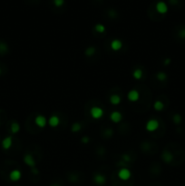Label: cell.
Instances as JSON below:
<instances>
[{"label":"cell","mask_w":185,"mask_h":186,"mask_svg":"<svg viewBox=\"0 0 185 186\" xmlns=\"http://www.w3.org/2000/svg\"><path fill=\"white\" fill-rule=\"evenodd\" d=\"M90 114L94 119H100L103 116L104 112L102 108L98 107V106H94L92 107L90 110Z\"/></svg>","instance_id":"1"},{"label":"cell","mask_w":185,"mask_h":186,"mask_svg":"<svg viewBox=\"0 0 185 186\" xmlns=\"http://www.w3.org/2000/svg\"><path fill=\"white\" fill-rule=\"evenodd\" d=\"M145 128L148 132H155L159 128V122L156 119H150L146 123Z\"/></svg>","instance_id":"2"},{"label":"cell","mask_w":185,"mask_h":186,"mask_svg":"<svg viewBox=\"0 0 185 186\" xmlns=\"http://www.w3.org/2000/svg\"><path fill=\"white\" fill-rule=\"evenodd\" d=\"M131 176H132V172L127 168H122L118 172V177L119 179L122 180V181H127V180L131 178Z\"/></svg>","instance_id":"3"},{"label":"cell","mask_w":185,"mask_h":186,"mask_svg":"<svg viewBox=\"0 0 185 186\" xmlns=\"http://www.w3.org/2000/svg\"><path fill=\"white\" fill-rule=\"evenodd\" d=\"M127 97H128V100L133 102V103L137 102L139 100V98H140V93L137 90L133 89V90H131L130 92L128 93Z\"/></svg>","instance_id":"4"},{"label":"cell","mask_w":185,"mask_h":186,"mask_svg":"<svg viewBox=\"0 0 185 186\" xmlns=\"http://www.w3.org/2000/svg\"><path fill=\"white\" fill-rule=\"evenodd\" d=\"M35 125H37L38 127L44 128V127L46 125V123H47L48 122H47V120H46V116L39 114V115H37V116L35 117Z\"/></svg>","instance_id":"5"},{"label":"cell","mask_w":185,"mask_h":186,"mask_svg":"<svg viewBox=\"0 0 185 186\" xmlns=\"http://www.w3.org/2000/svg\"><path fill=\"white\" fill-rule=\"evenodd\" d=\"M24 162L27 165L31 167V168H35V161L30 153H27L26 155L24 156Z\"/></svg>","instance_id":"6"},{"label":"cell","mask_w":185,"mask_h":186,"mask_svg":"<svg viewBox=\"0 0 185 186\" xmlns=\"http://www.w3.org/2000/svg\"><path fill=\"white\" fill-rule=\"evenodd\" d=\"M22 173L19 170H13L10 173H9V179L11 180L12 182H17L21 179Z\"/></svg>","instance_id":"7"},{"label":"cell","mask_w":185,"mask_h":186,"mask_svg":"<svg viewBox=\"0 0 185 186\" xmlns=\"http://www.w3.org/2000/svg\"><path fill=\"white\" fill-rule=\"evenodd\" d=\"M94 182L97 184V185H103L104 183H106V178L103 174H101V173H97V174L95 175L94 177Z\"/></svg>","instance_id":"8"},{"label":"cell","mask_w":185,"mask_h":186,"mask_svg":"<svg viewBox=\"0 0 185 186\" xmlns=\"http://www.w3.org/2000/svg\"><path fill=\"white\" fill-rule=\"evenodd\" d=\"M110 119L112 120L114 123H120L121 121H122V114L120 113V112H118V111H114V112H113L112 114H111V115H110Z\"/></svg>","instance_id":"9"},{"label":"cell","mask_w":185,"mask_h":186,"mask_svg":"<svg viewBox=\"0 0 185 186\" xmlns=\"http://www.w3.org/2000/svg\"><path fill=\"white\" fill-rule=\"evenodd\" d=\"M156 10L160 14H166L168 11V7L164 2H158L156 4Z\"/></svg>","instance_id":"10"},{"label":"cell","mask_w":185,"mask_h":186,"mask_svg":"<svg viewBox=\"0 0 185 186\" xmlns=\"http://www.w3.org/2000/svg\"><path fill=\"white\" fill-rule=\"evenodd\" d=\"M122 47V43L119 39H114L111 42V48L113 49L114 51H119L121 50Z\"/></svg>","instance_id":"11"},{"label":"cell","mask_w":185,"mask_h":186,"mask_svg":"<svg viewBox=\"0 0 185 186\" xmlns=\"http://www.w3.org/2000/svg\"><path fill=\"white\" fill-rule=\"evenodd\" d=\"M48 123L51 127H56L60 125V118L57 115H52L48 120Z\"/></svg>","instance_id":"12"},{"label":"cell","mask_w":185,"mask_h":186,"mask_svg":"<svg viewBox=\"0 0 185 186\" xmlns=\"http://www.w3.org/2000/svg\"><path fill=\"white\" fill-rule=\"evenodd\" d=\"M12 144H13V139H12L11 136H7L2 141V147L5 150H8L12 146Z\"/></svg>","instance_id":"13"},{"label":"cell","mask_w":185,"mask_h":186,"mask_svg":"<svg viewBox=\"0 0 185 186\" xmlns=\"http://www.w3.org/2000/svg\"><path fill=\"white\" fill-rule=\"evenodd\" d=\"M162 158L166 164H170V163H171V161L173 160V155H172V153L171 152L164 151L162 154Z\"/></svg>","instance_id":"14"},{"label":"cell","mask_w":185,"mask_h":186,"mask_svg":"<svg viewBox=\"0 0 185 186\" xmlns=\"http://www.w3.org/2000/svg\"><path fill=\"white\" fill-rule=\"evenodd\" d=\"M110 103L114 104V105H117L121 103V97L118 95H112L110 96Z\"/></svg>","instance_id":"15"},{"label":"cell","mask_w":185,"mask_h":186,"mask_svg":"<svg viewBox=\"0 0 185 186\" xmlns=\"http://www.w3.org/2000/svg\"><path fill=\"white\" fill-rule=\"evenodd\" d=\"M133 76L134 79H136V80H140L141 77H143V71H141V69H139V68H137V69H135L133 73Z\"/></svg>","instance_id":"16"},{"label":"cell","mask_w":185,"mask_h":186,"mask_svg":"<svg viewBox=\"0 0 185 186\" xmlns=\"http://www.w3.org/2000/svg\"><path fill=\"white\" fill-rule=\"evenodd\" d=\"M8 46L7 45L5 44V43H3L1 42L0 43V55H5V54H7L8 52Z\"/></svg>","instance_id":"17"},{"label":"cell","mask_w":185,"mask_h":186,"mask_svg":"<svg viewBox=\"0 0 185 186\" xmlns=\"http://www.w3.org/2000/svg\"><path fill=\"white\" fill-rule=\"evenodd\" d=\"M19 131H20V125H18V123H16V122L12 123V125H11V132L13 133V134H17Z\"/></svg>","instance_id":"18"},{"label":"cell","mask_w":185,"mask_h":186,"mask_svg":"<svg viewBox=\"0 0 185 186\" xmlns=\"http://www.w3.org/2000/svg\"><path fill=\"white\" fill-rule=\"evenodd\" d=\"M153 108L155 109L156 111H163V108H164V104L161 101H156L155 103L153 104Z\"/></svg>","instance_id":"19"},{"label":"cell","mask_w":185,"mask_h":186,"mask_svg":"<svg viewBox=\"0 0 185 186\" xmlns=\"http://www.w3.org/2000/svg\"><path fill=\"white\" fill-rule=\"evenodd\" d=\"M95 52H96L95 47L90 46V47H88V48L84 51V54H85V55H87V57H92V55H94L95 54Z\"/></svg>","instance_id":"20"},{"label":"cell","mask_w":185,"mask_h":186,"mask_svg":"<svg viewBox=\"0 0 185 186\" xmlns=\"http://www.w3.org/2000/svg\"><path fill=\"white\" fill-rule=\"evenodd\" d=\"M156 77H157V79L159 80V81L163 82V81H165L166 79H167V74H166L164 72H159L156 74Z\"/></svg>","instance_id":"21"},{"label":"cell","mask_w":185,"mask_h":186,"mask_svg":"<svg viewBox=\"0 0 185 186\" xmlns=\"http://www.w3.org/2000/svg\"><path fill=\"white\" fill-rule=\"evenodd\" d=\"M81 129H82V125H81V123H75L72 125V132L73 133H77Z\"/></svg>","instance_id":"22"},{"label":"cell","mask_w":185,"mask_h":186,"mask_svg":"<svg viewBox=\"0 0 185 186\" xmlns=\"http://www.w3.org/2000/svg\"><path fill=\"white\" fill-rule=\"evenodd\" d=\"M172 120H173L174 123L175 125H181V123H182V115L181 114H175L173 115V117H172Z\"/></svg>","instance_id":"23"},{"label":"cell","mask_w":185,"mask_h":186,"mask_svg":"<svg viewBox=\"0 0 185 186\" xmlns=\"http://www.w3.org/2000/svg\"><path fill=\"white\" fill-rule=\"evenodd\" d=\"M95 29L96 32L100 33V34L103 33L104 31H105V27H104V26H103V25H102V24H97L95 26Z\"/></svg>","instance_id":"24"},{"label":"cell","mask_w":185,"mask_h":186,"mask_svg":"<svg viewBox=\"0 0 185 186\" xmlns=\"http://www.w3.org/2000/svg\"><path fill=\"white\" fill-rule=\"evenodd\" d=\"M64 3H65V0H54V5L57 7H62L64 5Z\"/></svg>","instance_id":"25"},{"label":"cell","mask_w":185,"mask_h":186,"mask_svg":"<svg viewBox=\"0 0 185 186\" xmlns=\"http://www.w3.org/2000/svg\"><path fill=\"white\" fill-rule=\"evenodd\" d=\"M179 37L182 39H185V28H182L179 32Z\"/></svg>","instance_id":"26"},{"label":"cell","mask_w":185,"mask_h":186,"mask_svg":"<svg viewBox=\"0 0 185 186\" xmlns=\"http://www.w3.org/2000/svg\"><path fill=\"white\" fill-rule=\"evenodd\" d=\"M89 141H90V139H89L88 136H84V137L82 138V142H84V144H88Z\"/></svg>","instance_id":"27"},{"label":"cell","mask_w":185,"mask_h":186,"mask_svg":"<svg viewBox=\"0 0 185 186\" xmlns=\"http://www.w3.org/2000/svg\"><path fill=\"white\" fill-rule=\"evenodd\" d=\"M122 158H123V161H125V162H129V161H130V156L126 155V154L122 155Z\"/></svg>","instance_id":"28"},{"label":"cell","mask_w":185,"mask_h":186,"mask_svg":"<svg viewBox=\"0 0 185 186\" xmlns=\"http://www.w3.org/2000/svg\"><path fill=\"white\" fill-rule=\"evenodd\" d=\"M171 64V59L170 58H166L164 60V65H169Z\"/></svg>","instance_id":"29"},{"label":"cell","mask_w":185,"mask_h":186,"mask_svg":"<svg viewBox=\"0 0 185 186\" xmlns=\"http://www.w3.org/2000/svg\"><path fill=\"white\" fill-rule=\"evenodd\" d=\"M32 172H34L35 174H37V173H38L39 172H38V170L35 167V168H32Z\"/></svg>","instance_id":"30"},{"label":"cell","mask_w":185,"mask_h":186,"mask_svg":"<svg viewBox=\"0 0 185 186\" xmlns=\"http://www.w3.org/2000/svg\"><path fill=\"white\" fill-rule=\"evenodd\" d=\"M177 2H178V0H170V3L171 5H175V4H177Z\"/></svg>","instance_id":"31"},{"label":"cell","mask_w":185,"mask_h":186,"mask_svg":"<svg viewBox=\"0 0 185 186\" xmlns=\"http://www.w3.org/2000/svg\"><path fill=\"white\" fill-rule=\"evenodd\" d=\"M50 186H61V185H59V184H56V183H54V184H51Z\"/></svg>","instance_id":"32"},{"label":"cell","mask_w":185,"mask_h":186,"mask_svg":"<svg viewBox=\"0 0 185 186\" xmlns=\"http://www.w3.org/2000/svg\"><path fill=\"white\" fill-rule=\"evenodd\" d=\"M0 74H1V69H0Z\"/></svg>","instance_id":"33"}]
</instances>
